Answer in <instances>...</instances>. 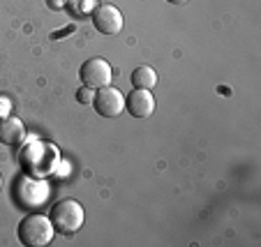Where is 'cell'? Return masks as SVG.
<instances>
[{
    "label": "cell",
    "instance_id": "1",
    "mask_svg": "<svg viewBox=\"0 0 261 247\" xmlns=\"http://www.w3.org/2000/svg\"><path fill=\"white\" fill-rule=\"evenodd\" d=\"M19 162L23 164L25 173L44 178V176L56 171V167H58V162H60V153H58V148H54L51 144L35 141V144L25 146L19 153Z\"/></svg>",
    "mask_w": 261,
    "mask_h": 247
},
{
    "label": "cell",
    "instance_id": "2",
    "mask_svg": "<svg viewBox=\"0 0 261 247\" xmlns=\"http://www.w3.org/2000/svg\"><path fill=\"white\" fill-rule=\"evenodd\" d=\"M84 217H86L84 208H81V203L76 199H63V201L54 203L49 215L54 229L58 233H63V236H74L84 227Z\"/></svg>",
    "mask_w": 261,
    "mask_h": 247
},
{
    "label": "cell",
    "instance_id": "3",
    "mask_svg": "<svg viewBox=\"0 0 261 247\" xmlns=\"http://www.w3.org/2000/svg\"><path fill=\"white\" fill-rule=\"evenodd\" d=\"M54 224L49 217L44 215H28V217L21 219L19 229H16V236H19L21 245L25 247H44L54 240Z\"/></svg>",
    "mask_w": 261,
    "mask_h": 247
},
{
    "label": "cell",
    "instance_id": "4",
    "mask_svg": "<svg viewBox=\"0 0 261 247\" xmlns=\"http://www.w3.org/2000/svg\"><path fill=\"white\" fill-rule=\"evenodd\" d=\"M14 199L19 206L23 208H37L49 199V185L46 180H42L40 176H21L14 185Z\"/></svg>",
    "mask_w": 261,
    "mask_h": 247
},
{
    "label": "cell",
    "instance_id": "5",
    "mask_svg": "<svg viewBox=\"0 0 261 247\" xmlns=\"http://www.w3.org/2000/svg\"><path fill=\"white\" fill-rule=\"evenodd\" d=\"M111 65L107 63V60H102V58H90V60H86L84 65H81V69H79V79H81V84L86 86V88H90V90H99V88H104V86H109L111 84Z\"/></svg>",
    "mask_w": 261,
    "mask_h": 247
},
{
    "label": "cell",
    "instance_id": "6",
    "mask_svg": "<svg viewBox=\"0 0 261 247\" xmlns=\"http://www.w3.org/2000/svg\"><path fill=\"white\" fill-rule=\"evenodd\" d=\"M93 109L95 114H99L102 118H116L125 111V97L120 90L111 88V86H104L97 93L93 95Z\"/></svg>",
    "mask_w": 261,
    "mask_h": 247
},
{
    "label": "cell",
    "instance_id": "7",
    "mask_svg": "<svg viewBox=\"0 0 261 247\" xmlns=\"http://www.w3.org/2000/svg\"><path fill=\"white\" fill-rule=\"evenodd\" d=\"M90 19H93V25L97 33L107 35V37H114V35H118L120 30H123V14H120L118 7L114 5H99L93 10V14H90Z\"/></svg>",
    "mask_w": 261,
    "mask_h": 247
},
{
    "label": "cell",
    "instance_id": "8",
    "mask_svg": "<svg viewBox=\"0 0 261 247\" xmlns=\"http://www.w3.org/2000/svg\"><path fill=\"white\" fill-rule=\"evenodd\" d=\"M125 109L129 116L134 118H148V116L155 111V97L150 90H141L134 88L132 93L125 97Z\"/></svg>",
    "mask_w": 261,
    "mask_h": 247
},
{
    "label": "cell",
    "instance_id": "9",
    "mask_svg": "<svg viewBox=\"0 0 261 247\" xmlns=\"http://www.w3.org/2000/svg\"><path fill=\"white\" fill-rule=\"evenodd\" d=\"M23 139H25V125L19 118L7 116V118L0 120V144L16 148V146L23 144Z\"/></svg>",
    "mask_w": 261,
    "mask_h": 247
},
{
    "label": "cell",
    "instance_id": "10",
    "mask_svg": "<svg viewBox=\"0 0 261 247\" xmlns=\"http://www.w3.org/2000/svg\"><path fill=\"white\" fill-rule=\"evenodd\" d=\"M132 86L134 88H141V90H153L158 86V74H155L153 67H137L132 72Z\"/></svg>",
    "mask_w": 261,
    "mask_h": 247
},
{
    "label": "cell",
    "instance_id": "11",
    "mask_svg": "<svg viewBox=\"0 0 261 247\" xmlns=\"http://www.w3.org/2000/svg\"><path fill=\"white\" fill-rule=\"evenodd\" d=\"M65 7L69 10V14L72 16H84V14H93L95 3L93 0H67Z\"/></svg>",
    "mask_w": 261,
    "mask_h": 247
},
{
    "label": "cell",
    "instance_id": "12",
    "mask_svg": "<svg viewBox=\"0 0 261 247\" xmlns=\"http://www.w3.org/2000/svg\"><path fill=\"white\" fill-rule=\"evenodd\" d=\"M7 111H10V99H5L0 95V120L7 118Z\"/></svg>",
    "mask_w": 261,
    "mask_h": 247
},
{
    "label": "cell",
    "instance_id": "13",
    "mask_svg": "<svg viewBox=\"0 0 261 247\" xmlns=\"http://www.w3.org/2000/svg\"><path fill=\"white\" fill-rule=\"evenodd\" d=\"M79 102H81V104L93 102V97H90V88H86V86H84V88L79 90Z\"/></svg>",
    "mask_w": 261,
    "mask_h": 247
},
{
    "label": "cell",
    "instance_id": "14",
    "mask_svg": "<svg viewBox=\"0 0 261 247\" xmlns=\"http://www.w3.org/2000/svg\"><path fill=\"white\" fill-rule=\"evenodd\" d=\"M65 3H67V0H46V5H49L51 10H56V12H58V10H63V7H65Z\"/></svg>",
    "mask_w": 261,
    "mask_h": 247
},
{
    "label": "cell",
    "instance_id": "15",
    "mask_svg": "<svg viewBox=\"0 0 261 247\" xmlns=\"http://www.w3.org/2000/svg\"><path fill=\"white\" fill-rule=\"evenodd\" d=\"M167 3H171V5H185L188 0H167Z\"/></svg>",
    "mask_w": 261,
    "mask_h": 247
},
{
    "label": "cell",
    "instance_id": "16",
    "mask_svg": "<svg viewBox=\"0 0 261 247\" xmlns=\"http://www.w3.org/2000/svg\"><path fill=\"white\" fill-rule=\"evenodd\" d=\"M0 187H3V176H0Z\"/></svg>",
    "mask_w": 261,
    "mask_h": 247
}]
</instances>
